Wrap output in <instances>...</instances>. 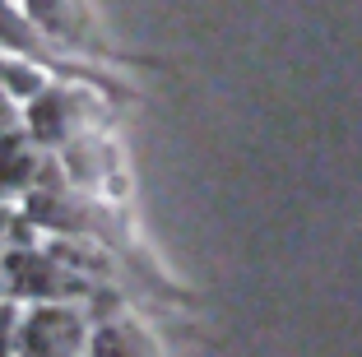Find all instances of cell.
I'll return each mask as SVG.
<instances>
[{
  "mask_svg": "<svg viewBox=\"0 0 362 357\" xmlns=\"http://www.w3.org/2000/svg\"><path fill=\"white\" fill-rule=\"evenodd\" d=\"M5 228H10V218H5V209H0V232H5Z\"/></svg>",
  "mask_w": 362,
  "mask_h": 357,
  "instance_id": "277c9868",
  "label": "cell"
},
{
  "mask_svg": "<svg viewBox=\"0 0 362 357\" xmlns=\"http://www.w3.org/2000/svg\"><path fill=\"white\" fill-rule=\"evenodd\" d=\"M0 42H14L19 52H28V47H37V33H33V23L23 14H14L10 5H0Z\"/></svg>",
  "mask_w": 362,
  "mask_h": 357,
  "instance_id": "3957f363",
  "label": "cell"
},
{
  "mask_svg": "<svg viewBox=\"0 0 362 357\" xmlns=\"http://www.w3.org/2000/svg\"><path fill=\"white\" fill-rule=\"evenodd\" d=\"M28 19L37 28H47L61 42H79L84 37V14L70 5V0H28Z\"/></svg>",
  "mask_w": 362,
  "mask_h": 357,
  "instance_id": "6da1fadb",
  "label": "cell"
},
{
  "mask_svg": "<svg viewBox=\"0 0 362 357\" xmlns=\"http://www.w3.org/2000/svg\"><path fill=\"white\" fill-rule=\"evenodd\" d=\"M0 84H14L10 93H23V98H37L42 93V74L33 70V65H23V61H0Z\"/></svg>",
  "mask_w": 362,
  "mask_h": 357,
  "instance_id": "7a4b0ae2",
  "label": "cell"
}]
</instances>
